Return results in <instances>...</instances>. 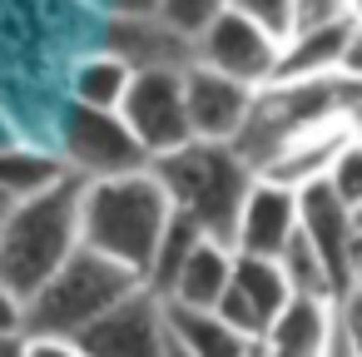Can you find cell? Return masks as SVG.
Masks as SVG:
<instances>
[{
    "label": "cell",
    "mask_w": 362,
    "mask_h": 357,
    "mask_svg": "<svg viewBox=\"0 0 362 357\" xmlns=\"http://www.w3.org/2000/svg\"><path fill=\"white\" fill-rule=\"evenodd\" d=\"M149 174L159 179V189H164V199L179 218H189L204 238L233 248L243 204L258 184V174L238 159L233 144H199L194 139V144L154 159Z\"/></svg>",
    "instance_id": "1"
},
{
    "label": "cell",
    "mask_w": 362,
    "mask_h": 357,
    "mask_svg": "<svg viewBox=\"0 0 362 357\" xmlns=\"http://www.w3.org/2000/svg\"><path fill=\"white\" fill-rule=\"evenodd\" d=\"M80 199H85V184L65 179L60 189L11 209L6 228H0V283H6L16 298L30 303L85 248V238H80Z\"/></svg>",
    "instance_id": "2"
},
{
    "label": "cell",
    "mask_w": 362,
    "mask_h": 357,
    "mask_svg": "<svg viewBox=\"0 0 362 357\" xmlns=\"http://www.w3.org/2000/svg\"><path fill=\"white\" fill-rule=\"evenodd\" d=\"M169 218H174V209H169V199L149 169L124 174V179H105V184H85V199H80L85 248L129 268L139 283L154 263V248H159Z\"/></svg>",
    "instance_id": "3"
},
{
    "label": "cell",
    "mask_w": 362,
    "mask_h": 357,
    "mask_svg": "<svg viewBox=\"0 0 362 357\" xmlns=\"http://www.w3.org/2000/svg\"><path fill=\"white\" fill-rule=\"evenodd\" d=\"M144 283L110 263L95 248H80L30 303H25V337H60V342H80L100 317H110L124 298H134Z\"/></svg>",
    "instance_id": "4"
},
{
    "label": "cell",
    "mask_w": 362,
    "mask_h": 357,
    "mask_svg": "<svg viewBox=\"0 0 362 357\" xmlns=\"http://www.w3.org/2000/svg\"><path fill=\"white\" fill-rule=\"evenodd\" d=\"M55 149L80 184H105V179L149 169V154L139 149V139L129 134V124L119 115H100V110H80V105H65Z\"/></svg>",
    "instance_id": "5"
},
{
    "label": "cell",
    "mask_w": 362,
    "mask_h": 357,
    "mask_svg": "<svg viewBox=\"0 0 362 357\" xmlns=\"http://www.w3.org/2000/svg\"><path fill=\"white\" fill-rule=\"evenodd\" d=\"M194 65H204L223 80H238L248 90H268V85H278V70H283V40H273L263 25L243 21L238 11H223L194 40Z\"/></svg>",
    "instance_id": "6"
},
{
    "label": "cell",
    "mask_w": 362,
    "mask_h": 357,
    "mask_svg": "<svg viewBox=\"0 0 362 357\" xmlns=\"http://www.w3.org/2000/svg\"><path fill=\"white\" fill-rule=\"evenodd\" d=\"M119 119L129 124V134L139 139L149 164L174 154V149H184V144H194L189 105H184V70H144V75H134Z\"/></svg>",
    "instance_id": "7"
},
{
    "label": "cell",
    "mask_w": 362,
    "mask_h": 357,
    "mask_svg": "<svg viewBox=\"0 0 362 357\" xmlns=\"http://www.w3.org/2000/svg\"><path fill=\"white\" fill-rule=\"evenodd\" d=\"M85 357H169V312L154 293H134L124 298L110 317H100L80 342Z\"/></svg>",
    "instance_id": "8"
},
{
    "label": "cell",
    "mask_w": 362,
    "mask_h": 357,
    "mask_svg": "<svg viewBox=\"0 0 362 357\" xmlns=\"http://www.w3.org/2000/svg\"><path fill=\"white\" fill-rule=\"evenodd\" d=\"M253 95L248 85L238 80H223L204 65H189L184 70V105H189V129L199 144H233L243 134V119L253 110Z\"/></svg>",
    "instance_id": "9"
},
{
    "label": "cell",
    "mask_w": 362,
    "mask_h": 357,
    "mask_svg": "<svg viewBox=\"0 0 362 357\" xmlns=\"http://www.w3.org/2000/svg\"><path fill=\"white\" fill-rule=\"evenodd\" d=\"M288 278H283V268L278 263H268V258H243V253H233V283H228V293H223V303L214 308L228 327H238L243 337H263L268 332V322L288 308Z\"/></svg>",
    "instance_id": "10"
},
{
    "label": "cell",
    "mask_w": 362,
    "mask_h": 357,
    "mask_svg": "<svg viewBox=\"0 0 362 357\" xmlns=\"http://www.w3.org/2000/svg\"><path fill=\"white\" fill-rule=\"evenodd\" d=\"M298 228H303L298 189H283V184L258 179L253 194H248V204H243V218H238V233H233V253L278 263L288 253V243L298 238Z\"/></svg>",
    "instance_id": "11"
},
{
    "label": "cell",
    "mask_w": 362,
    "mask_h": 357,
    "mask_svg": "<svg viewBox=\"0 0 362 357\" xmlns=\"http://www.w3.org/2000/svg\"><path fill=\"white\" fill-rule=\"evenodd\" d=\"M298 213H303V238L327 263L332 288H337V303H342V293H347V248H352V233H357V213L342 209V199L322 179L308 184V189H298Z\"/></svg>",
    "instance_id": "12"
},
{
    "label": "cell",
    "mask_w": 362,
    "mask_h": 357,
    "mask_svg": "<svg viewBox=\"0 0 362 357\" xmlns=\"http://www.w3.org/2000/svg\"><path fill=\"white\" fill-rule=\"evenodd\" d=\"M105 50L119 55L134 75H144V70H189L194 65V40L174 35L159 16H149V21H110L105 25Z\"/></svg>",
    "instance_id": "13"
},
{
    "label": "cell",
    "mask_w": 362,
    "mask_h": 357,
    "mask_svg": "<svg viewBox=\"0 0 362 357\" xmlns=\"http://www.w3.org/2000/svg\"><path fill=\"white\" fill-rule=\"evenodd\" d=\"M337 332V303L327 298H288V308L268 322L263 347L273 357H327Z\"/></svg>",
    "instance_id": "14"
},
{
    "label": "cell",
    "mask_w": 362,
    "mask_h": 357,
    "mask_svg": "<svg viewBox=\"0 0 362 357\" xmlns=\"http://www.w3.org/2000/svg\"><path fill=\"white\" fill-rule=\"evenodd\" d=\"M65 179H75L60 159V149H45V144H25V139H11L0 144V189H6L11 204H25V199H40L50 189H60Z\"/></svg>",
    "instance_id": "15"
},
{
    "label": "cell",
    "mask_w": 362,
    "mask_h": 357,
    "mask_svg": "<svg viewBox=\"0 0 362 357\" xmlns=\"http://www.w3.org/2000/svg\"><path fill=\"white\" fill-rule=\"evenodd\" d=\"M228 283H233V248L204 238V243L194 248V258L184 263V273H179L169 303H174V308H194V312H214V308L223 303Z\"/></svg>",
    "instance_id": "16"
},
{
    "label": "cell",
    "mask_w": 362,
    "mask_h": 357,
    "mask_svg": "<svg viewBox=\"0 0 362 357\" xmlns=\"http://www.w3.org/2000/svg\"><path fill=\"white\" fill-rule=\"evenodd\" d=\"M169 312V342L189 357H248L258 337H243L238 327H228L218 312H194V308H174L164 303Z\"/></svg>",
    "instance_id": "17"
},
{
    "label": "cell",
    "mask_w": 362,
    "mask_h": 357,
    "mask_svg": "<svg viewBox=\"0 0 362 357\" xmlns=\"http://www.w3.org/2000/svg\"><path fill=\"white\" fill-rule=\"evenodd\" d=\"M352 30H357V21L322 25V30H298V35L283 45V70H278V80H322V75H342V55H347Z\"/></svg>",
    "instance_id": "18"
},
{
    "label": "cell",
    "mask_w": 362,
    "mask_h": 357,
    "mask_svg": "<svg viewBox=\"0 0 362 357\" xmlns=\"http://www.w3.org/2000/svg\"><path fill=\"white\" fill-rule=\"evenodd\" d=\"M129 85H134V70H129L119 55L95 50V55L75 60V70H70V105L100 110V115H119Z\"/></svg>",
    "instance_id": "19"
},
{
    "label": "cell",
    "mask_w": 362,
    "mask_h": 357,
    "mask_svg": "<svg viewBox=\"0 0 362 357\" xmlns=\"http://www.w3.org/2000/svg\"><path fill=\"white\" fill-rule=\"evenodd\" d=\"M204 243V233L189 223V218H169V228H164V238H159V248H154V263H149V273H144V293H154L159 303H169V293H174V283H179V273H184V263L194 258V248Z\"/></svg>",
    "instance_id": "20"
},
{
    "label": "cell",
    "mask_w": 362,
    "mask_h": 357,
    "mask_svg": "<svg viewBox=\"0 0 362 357\" xmlns=\"http://www.w3.org/2000/svg\"><path fill=\"white\" fill-rule=\"evenodd\" d=\"M278 268H283V278H288V293H293V298H327V303H337L332 273H327V263L317 258V248L303 238V228H298V238L288 243V253L278 258Z\"/></svg>",
    "instance_id": "21"
},
{
    "label": "cell",
    "mask_w": 362,
    "mask_h": 357,
    "mask_svg": "<svg viewBox=\"0 0 362 357\" xmlns=\"http://www.w3.org/2000/svg\"><path fill=\"white\" fill-rule=\"evenodd\" d=\"M322 184L342 199V209H352V213L362 218V139H357V134H352V139L342 144V154L327 164Z\"/></svg>",
    "instance_id": "22"
},
{
    "label": "cell",
    "mask_w": 362,
    "mask_h": 357,
    "mask_svg": "<svg viewBox=\"0 0 362 357\" xmlns=\"http://www.w3.org/2000/svg\"><path fill=\"white\" fill-rule=\"evenodd\" d=\"M223 11H228V0H159V21L184 40H199Z\"/></svg>",
    "instance_id": "23"
},
{
    "label": "cell",
    "mask_w": 362,
    "mask_h": 357,
    "mask_svg": "<svg viewBox=\"0 0 362 357\" xmlns=\"http://www.w3.org/2000/svg\"><path fill=\"white\" fill-rule=\"evenodd\" d=\"M293 6L298 0H228V11H238L243 21H253V25H263L273 40H283L288 45V35H293Z\"/></svg>",
    "instance_id": "24"
},
{
    "label": "cell",
    "mask_w": 362,
    "mask_h": 357,
    "mask_svg": "<svg viewBox=\"0 0 362 357\" xmlns=\"http://www.w3.org/2000/svg\"><path fill=\"white\" fill-rule=\"evenodd\" d=\"M342 21H362L357 0H298V6H293V35H298V30L342 25ZM293 35H288V40H293Z\"/></svg>",
    "instance_id": "25"
},
{
    "label": "cell",
    "mask_w": 362,
    "mask_h": 357,
    "mask_svg": "<svg viewBox=\"0 0 362 357\" xmlns=\"http://www.w3.org/2000/svg\"><path fill=\"white\" fill-rule=\"evenodd\" d=\"M25 337V298H16L0 283V342H21Z\"/></svg>",
    "instance_id": "26"
},
{
    "label": "cell",
    "mask_w": 362,
    "mask_h": 357,
    "mask_svg": "<svg viewBox=\"0 0 362 357\" xmlns=\"http://www.w3.org/2000/svg\"><path fill=\"white\" fill-rule=\"evenodd\" d=\"M110 11V21H149L159 16V0H100Z\"/></svg>",
    "instance_id": "27"
},
{
    "label": "cell",
    "mask_w": 362,
    "mask_h": 357,
    "mask_svg": "<svg viewBox=\"0 0 362 357\" xmlns=\"http://www.w3.org/2000/svg\"><path fill=\"white\" fill-rule=\"evenodd\" d=\"M21 357H85L75 342H60V337H25Z\"/></svg>",
    "instance_id": "28"
},
{
    "label": "cell",
    "mask_w": 362,
    "mask_h": 357,
    "mask_svg": "<svg viewBox=\"0 0 362 357\" xmlns=\"http://www.w3.org/2000/svg\"><path fill=\"white\" fill-rule=\"evenodd\" d=\"M327 357H357V352H352V342L342 337V327L332 332V342H327Z\"/></svg>",
    "instance_id": "29"
},
{
    "label": "cell",
    "mask_w": 362,
    "mask_h": 357,
    "mask_svg": "<svg viewBox=\"0 0 362 357\" xmlns=\"http://www.w3.org/2000/svg\"><path fill=\"white\" fill-rule=\"evenodd\" d=\"M11 209H16V204L6 199V189H0V228H6V218H11Z\"/></svg>",
    "instance_id": "30"
},
{
    "label": "cell",
    "mask_w": 362,
    "mask_h": 357,
    "mask_svg": "<svg viewBox=\"0 0 362 357\" xmlns=\"http://www.w3.org/2000/svg\"><path fill=\"white\" fill-rule=\"evenodd\" d=\"M169 357H189V352H179V347H169Z\"/></svg>",
    "instance_id": "31"
},
{
    "label": "cell",
    "mask_w": 362,
    "mask_h": 357,
    "mask_svg": "<svg viewBox=\"0 0 362 357\" xmlns=\"http://www.w3.org/2000/svg\"><path fill=\"white\" fill-rule=\"evenodd\" d=\"M357 139H362V124H357Z\"/></svg>",
    "instance_id": "32"
},
{
    "label": "cell",
    "mask_w": 362,
    "mask_h": 357,
    "mask_svg": "<svg viewBox=\"0 0 362 357\" xmlns=\"http://www.w3.org/2000/svg\"><path fill=\"white\" fill-rule=\"evenodd\" d=\"M357 223H362V218H357Z\"/></svg>",
    "instance_id": "33"
}]
</instances>
